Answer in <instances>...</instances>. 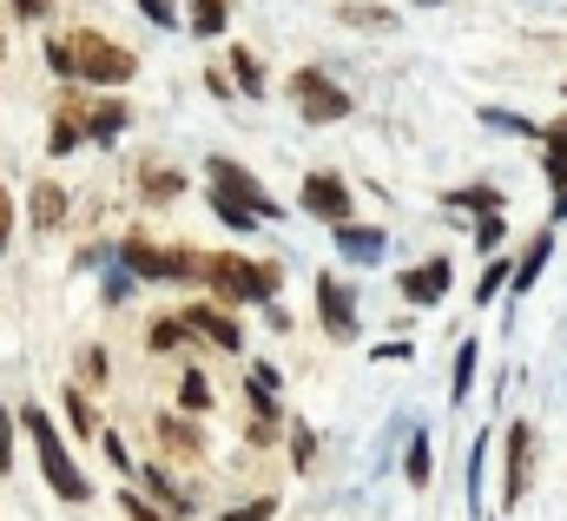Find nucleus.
Listing matches in <instances>:
<instances>
[{"instance_id":"1","label":"nucleus","mask_w":567,"mask_h":521,"mask_svg":"<svg viewBox=\"0 0 567 521\" xmlns=\"http://www.w3.org/2000/svg\"><path fill=\"white\" fill-rule=\"evenodd\" d=\"M46 66L59 79H92V86H126L139 73V59L106 40V33H66V40H46Z\"/></svg>"},{"instance_id":"2","label":"nucleus","mask_w":567,"mask_h":521,"mask_svg":"<svg viewBox=\"0 0 567 521\" xmlns=\"http://www.w3.org/2000/svg\"><path fill=\"white\" fill-rule=\"evenodd\" d=\"M20 423H26V436H33V449H40V476H46V489L59 496V502H86L92 489H86V476H79V463L66 456V436L46 423V410H20Z\"/></svg>"},{"instance_id":"3","label":"nucleus","mask_w":567,"mask_h":521,"mask_svg":"<svg viewBox=\"0 0 567 521\" xmlns=\"http://www.w3.org/2000/svg\"><path fill=\"white\" fill-rule=\"evenodd\" d=\"M205 284H211L225 304H271V297H277V271H271V264H251V258H231V251L205 258Z\"/></svg>"},{"instance_id":"4","label":"nucleus","mask_w":567,"mask_h":521,"mask_svg":"<svg viewBox=\"0 0 567 521\" xmlns=\"http://www.w3.org/2000/svg\"><path fill=\"white\" fill-rule=\"evenodd\" d=\"M291 99H297V112H304L310 126H337V119H350V93H344L324 66H297V73H291Z\"/></svg>"},{"instance_id":"5","label":"nucleus","mask_w":567,"mask_h":521,"mask_svg":"<svg viewBox=\"0 0 567 521\" xmlns=\"http://www.w3.org/2000/svg\"><path fill=\"white\" fill-rule=\"evenodd\" d=\"M119 264H126L132 278H152V284L205 278V258H192V251H159V245H145V238H126V245H119Z\"/></svg>"},{"instance_id":"6","label":"nucleus","mask_w":567,"mask_h":521,"mask_svg":"<svg viewBox=\"0 0 567 521\" xmlns=\"http://www.w3.org/2000/svg\"><path fill=\"white\" fill-rule=\"evenodd\" d=\"M205 172H211V192H225L231 205H244V211H258L264 225H277V218H284V205H277V198H271V192H264V185H258V178H251L244 165H231V159H211Z\"/></svg>"},{"instance_id":"7","label":"nucleus","mask_w":567,"mask_h":521,"mask_svg":"<svg viewBox=\"0 0 567 521\" xmlns=\"http://www.w3.org/2000/svg\"><path fill=\"white\" fill-rule=\"evenodd\" d=\"M304 211H317L324 225H344L350 218V185L337 172H304Z\"/></svg>"},{"instance_id":"8","label":"nucleus","mask_w":567,"mask_h":521,"mask_svg":"<svg viewBox=\"0 0 567 521\" xmlns=\"http://www.w3.org/2000/svg\"><path fill=\"white\" fill-rule=\"evenodd\" d=\"M317 311H324V330H330L337 344L357 337V297H350L344 278H317Z\"/></svg>"},{"instance_id":"9","label":"nucleus","mask_w":567,"mask_h":521,"mask_svg":"<svg viewBox=\"0 0 567 521\" xmlns=\"http://www.w3.org/2000/svg\"><path fill=\"white\" fill-rule=\"evenodd\" d=\"M449 258H429V264H416V271H403V297L410 304H443L449 297Z\"/></svg>"},{"instance_id":"10","label":"nucleus","mask_w":567,"mask_h":521,"mask_svg":"<svg viewBox=\"0 0 567 521\" xmlns=\"http://www.w3.org/2000/svg\"><path fill=\"white\" fill-rule=\"evenodd\" d=\"M185 330H198V337H211L218 350H238L244 344V330H238V317H225V311H185Z\"/></svg>"},{"instance_id":"11","label":"nucleus","mask_w":567,"mask_h":521,"mask_svg":"<svg viewBox=\"0 0 567 521\" xmlns=\"http://www.w3.org/2000/svg\"><path fill=\"white\" fill-rule=\"evenodd\" d=\"M548 258H555V231H542V238L528 245V258L515 264V278H509V291H515V297H522V291H535V278L548 271Z\"/></svg>"},{"instance_id":"12","label":"nucleus","mask_w":567,"mask_h":521,"mask_svg":"<svg viewBox=\"0 0 567 521\" xmlns=\"http://www.w3.org/2000/svg\"><path fill=\"white\" fill-rule=\"evenodd\" d=\"M522 489H528V430H509V489H502V502L522 509Z\"/></svg>"},{"instance_id":"13","label":"nucleus","mask_w":567,"mask_h":521,"mask_svg":"<svg viewBox=\"0 0 567 521\" xmlns=\"http://www.w3.org/2000/svg\"><path fill=\"white\" fill-rule=\"evenodd\" d=\"M330 231H337V245H344V258H363V264H370V258H383V231H370V225L357 231L350 218H344V225H330Z\"/></svg>"},{"instance_id":"14","label":"nucleus","mask_w":567,"mask_h":521,"mask_svg":"<svg viewBox=\"0 0 567 521\" xmlns=\"http://www.w3.org/2000/svg\"><path fill=\"white\" fill-rule=\"evenodd\" d=\"M244 390H251V410H258V423H271V416H277V370H271V363H258V370L244 377Z\"/></svg>"},{"instance_id":"15","label":"nucleus","mask_w":567,"mask_h":521,"mask_svg":"<svg viewBox=\"0 0 567 521\" xmlns=\"http://www.w3.org/2000/svg\"><path fill=\"white\" fill-rule=\"evenodd\" d=\"M59 218H66V192H59L53 178H40V185H33V225H40V231H53Z\"/></svg>"},{"instance_id":"16","label":"nucleus","mask_w":567,"mask_h":521,"mask_svg":"<svg viewBox=\"0 0 567 521\" xmlns=\"http://www.w3.org/2000/svg\"><path fill=\"white\" fill-rule=\"evenodd\" d=\"M231 26V0H192V33L198 40H218Z\"/></svg>"},{"instance_id":"17","label":"nucleus","mask_w":567,"mask_h":521,"mask_svg":"<svg viewBox=\"0 0 567 521\" xmlns=\"http://www.w3.org/2000/svg\"><path fill=\"white\" fill-rule=\"evenodd\" d=\"M79 119H86V139H119V132H126V119H132V112H126V106H112V99H106V106H92V112H79Z\"/></svg>"},{"instance_id":"18","label":"nucleus","mask_w":567,"mask_h":521,"mask_svg":"<svg viewBox=\"0 0 567 521\" xmlns=\"http://www.w3.org/2000/svg\"><path fill=\"white\" fill-rule=\"evenodd\" d=\"M542 139H548V185H555V192H567V119H555Z\"/></svg>"},{"instance_id":"19","label":"nucleus","mask_w":567,"mask_h":521,"mask_svg":"<svg viewBox=\"0 0 567 521\" xmlns=\"http://www.w3.org/2000/svg\"><path fill=\"white\" fill-rule=\"evenodd\" d=\"M231 86L238 93H264V66H258L251 46H231Z\"/></svg>"},{"instance_id":"20","label":"nucleus","mask_w":567,"mask_h":521,"mask_svg":"<svg viewBox=\"0 0 567 521\" xmlns=\"http://www.w3.org/2000/svg\"><path fill=\"white\" fill-rule=\"evenodd\" d=\"M337 20H344V26H396V13H383V7H370V0L337 7Z\"/></svg>"},{"instance_id":"21","label":"nucleus","mask_w":567,"mask_h":521,"mask_svg":"<svg viewBox=\"0 0 567 521\" xmlns=\"http://www.w3.org/2000/svg\"><path fill=\"white\" fill-rule=\"evenodd\" d=\"M482 119H489L495 132H522V139H542V126H535V119H522V112H502V106H482Z\"/></svg>"},{"instance_id":"22","label":"nucleus","mask_w":567,"mask_h":521,"mask_svg":"<svg viewBox=\"0 0 567 521\" xmlns=\"http://www.w3.org/2000/svg\"><path fill=\"white\" fill-rule=\"evenodd\" d=\"M159 436H165V449L198 456V436H192V423H185V416H165V423H159Z\"/></svg>"},{"instance_id":"23","label":"nucleus","mask_w":567,"mask_h":521,"mask_svg":"<svg viewBox=\"0 0 567 521\" xmlns=\"http://www.w3.org/2000/svg\"><path fill=\"white\" fill-rule=\"evenodd\" d=\"M145 482H152V496H159V502H165V509H172V515H192V496H185V489H178V482H165V476H159V469H145Z\"/></svg>"},{"instance_id":"24","label":"nucleus","mask_w":567,"mask_h":521,"mask_svg":"<svg viewBox=\"0 0 567 521\" xmlns=\"http://www.w3.org/2000/svg\"><path fill=\"white\" fill-rule=\"evenodd\" d=\"M86 139V126H79V112H59V126H53V139H46V152H73Z\"/></svg>"},{"instance_id":"25","label":"nucleus","mask_w":567,"mask_h":521,"mask_svg":"<svg viewBox=\"0 0 567 521\" xmlns=\"http://www.w3.org/2000/svg\"><path fill=\"white\" fill-rule=\"evenodd\" d=\"M211 211H218V218H225L231 231H258V211H244V205H231L225 192H211Z\"/></svg>"},{"instance_id":"26","label":"nucleus","mask_w":567,"mask_h":521,"mask_svg":"<svg viewBox=\"0 0 567 521\" xmlns=\"http://www.w3.org/2000/svg\"><path fill=\"white\" fill-rule=\"evenodd\" d=\"M509 278H515V264H502V258H495V264L482 271V284H476V297H482V304H495V297L509 291Z\"/></svg>"},{"instance_id":"27","label":"nucleus","mask_w":567,"mask_h":521,"mask_svg":"<svg viewBox=\"0 0 567 521\" xmlns=\"http://www.w3.org/2000/svg\"><path fill=\"white\" fill-rule=\"evenodd\" d=\"M145 344H152V350H178V344H185V317H159V324L145 330Z\"/></svg>"},{"instance_id":"28","label":"nucleus","mask_w":567,"mask_h":521,"mask_svg":"<svg viewBox=\"0 0 567 521\" xmlns=\"http://www.w3.org/2000/svg\"><path fill=\"white\" fill-rule=\"evenodd\" d=\"M469 383H476V337L456 350V390H449V397H456V403H469Z\"/></svg>"},{"instance_id":"29","label":"nucleus","mask_w":567,"mask_h":521,"mask_svg":"<svg viewBox=\"0 0 567 521\" xmlns=\"http://www.w3.org/2000/svg\"><path fill=\"white\" fill-rule=\"evenodd\" d=\"M178 403H185L192 416H198V410H211V383H205V377L192 370V377H185V390H178Z\"/></svg>"},{"instance_id":"30","label":"nucleus","mask_w":567,"mask_h":521,"mask_svg":"<svg viewBox=\"0 0 567 521\" xmlns=\"http://www.w3.org/2000/svg\"><path fill=\"white\" fill-rule=\"evenodd\" d=\"M403 469H410V482H416V489L429 482V436H423V430H416V443H410V463H403Z\"/></svg>"},{"instance_id":"31","label":"nucleus","mask_w":567,"mask_h":521,"mask_svg":"<svg viewBox=\"0 0 567 521\" xmlns=\"http://www.w3.org/2000/svg\"><path fill=\"white\" fill-rule=\"evenodd\" d=\"M66 416H73V430H79V436H99V430H92V410H86V397H79L73 383H66Z\"/></svg>"},{"instance_id":"32","label":"nucleus","mask_w":567,"mask_h":521,"mask_svg":"<svg viewBox=\"0 0 567 521\" xmlns=\"http://www.w3.org/2000/svg\"><path fill=\"white\" fill-rule=\"evenodd\" d=\"M271 515H277V496H258V502H244V509H231L218 521H271Z\"/></svg>"},{"instance_id":"33","label":"nucleus","mask_w":567,"mask_h":521,"mask_svg":"<svg viewBox=\"0 0 567 521\" xmlns=\"http://www.w3.org/2000/svg\"><path fill=\"white\" fill-rule=\"evenodd\" d=\"M119 509H126L132 521H165L159 509H152V502H145V496H139V489H119Z\"/></svg>"},{"instance_id":"34","label":"nucleus","mask_w":567,"mask_h":521,"mask_svg":"<svg viewBox=\"0 0 567 521\" xmlns=\"http://www.w3.org/2000/svg\"><path fill=\"white\" fill-rule=\"evenodd\" d=\"M178 172H145V198H178Z\"/></svg>"},{"instance_id":"35","label":"nucleus","mask_w":567,"mask_h":521,"mask_svg":"<svg viewBox=\"0 0 567 521\" xmlns=\"http://www.w3.org/2000/svg\"><path fill=\"white\" fill-rule=\"evenodd\" d=\"M476 245H482V251L502 245V211H482V218H476Z\"/></svg>"},{"instance_id":"36","label":"nucleus","mask_w":567,"mask_h":521,"mask_svg":"<svg viewBox=\"0 0 567 521\" xmlns=\"http://www.w3.org/2000/svg\"><path fill=\"white\" fill-rule=\"evenodd\" d=\"M178 0H139V13L152 20V26H178V13H172Z\"/></svg>"},{"instance_id":"37","label":"nucleus","mask_w":567,"mask_h":521,"mask_svg":"<svg viewBox=\"0 0 567 521\" xmlns=\"http://www.w3.org/2000/svg\"><path fill=\"white\" fill-rule=\"evenodd\" d=\"M13 13H20V20H46V13H53V0H13Z\"/></svg>"},{"instance_id":"38","label":"nucleus","mask_w":567,"mask_h":521,"mask_svg":"<svg viewBox=\"0 0 567 521\" xmlns=\"http://www.w3.org/2000/svg\"><path fill=\"white\" fill-rule=\"evenodd\" d=\"M79 370H86L92 383H106V357H99V350H86V357H79Z\"/></svg>"},{"instance_id":"39","label":"nucleus","mask_w":567,"mask_h":521,"mask_svg":"<svg viewBox=\"0 0 567 521\" xmlns=\"http://www.w3.org/2000/svg\"><path fill=\"white\" fill-rule=\"evenodd\" d=\"M0 469H13V430H7V410H0Z\"/></svg>"},{"instance_id":"40","label":"nucleus","mask_w":567,"mask_h":521,"mask_svg":"<svg viewBox=\"0 0 567 521\" xmlns=\"http://www.w3.org/2000/svg\"><path fill=\"white\" fill-rule=\"evenodd\" d=\"M7 231H13V205H7V192H0V245H7Z\"/></svg>"},{"instance_id":"41","label":"nucleus","mask_w":567,"mask_h":521,"mask_svg":"<svg viewBox=\"0 0 567 521\" xmlns=\"http://www.w3.org/2000/svg\"><path fill=\"white\" fill-rule=\"evenodd\" d=\"M555 225H567V192H555Z\"/></svg>"},{"instance_id":"42","label":"nucleus","mask_w":567,"mask_h":521,"mask_svg":"<svg viewBox=\"0 0 567 521\" xmlns=\"http://www.w3.org/2000/svg\"><path fill=\"white\" fill-rule=\"evenodd\" d=\"M416 7H443V0H416Z\"/></svg>"}]
</instances>
